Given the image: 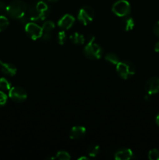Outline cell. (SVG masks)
Returning <instances> with one entry per match:
<instances>
[{
    "label": "cell",
    "instance_id": "9a60e30c",
    "mask_svg": "<svg viewBox=\"0 0 159 160\" xmlns=\"http://www.w3.org/2000/svg\"><path fill=\"white\" fill-rule=\"evenodd\" d=\"M36 6L39 12L41 14V20H45L47 17V16L49 14V9H48V6L45 2L44 1L41 0V1L36 2Z\"/></svg>",
    "mask_w": 159,
    "mask_h": 160
},
{
    "label": "cell",
    "instance_id": "52a82bcc",
    "mask_svg": "<svg viewBox=\"0 0 159 160\" xmlns=\"http://www.w3.org/2000/svg\"><path fill=\"white\" fill-rule=\"evenodd\" d=\"M25 31L26 34L33 40H37V39L41 38L43 34V30L41 27L37 25L35 23H28L25 26Z\"/></svg>",
    "mask_w": 159,
    "mask_h": 160
},
{
    "label": "cell",
    "instance_id": "3957f363",
    "mask_svg": "<svg viewBox=\"0 0 159 160\" xmlns=\"http://www.w3.org/2000/svg\"><path fill=\"white\" fill-rule=\"evenodd\" d=\"M116 71L120 78L126 80L135 73L136 68L134 64L130 61H120L116 65Z\"/></svg>",
    "mask_w": 159,
    "mask_h": 160
},
{
    "label": "cell",
    "instance_id": "ac0fdd59",
    "mask_svg": "<svg viewBox=\"0 0 159 160\" xmlns=\"http://www.w3.org/2000/svg\"><path fill=\"white\" fill-rule=\"evenodd\" d=\"M11 88V83L6 78H0V90L3 92H9Z\"/></svg>",
    "mask_w": 159,
    "mask_h": 160
},
{
    "label": "cell",
    "instance_id": "f1b7e54d",
    "mask_svg": "<svg viewBox=\"0 0 159 160\" xmlns=\"http://www.w3.org/2000/svg\"><path fill=\"white\" fill-rule=\"evenodd\" d=\"M155 122H156V123H157V126L159 127V112H158V113H157V115L156 116Z\"/></svg>",
    "mask_w": 159,
    "mask_h": 160
},
{
    "label": "cell",
    "instance_id": "d4e9b609",
    "mask_svg": "<svg viewBox=\"0 0 159 160\" xmlns=\"http://www.w3.org/2000/svg\"><path fill=\"white\" fill-rule=\"evenodd\" d=\"M7 95L5 94V92L3 91L0 90V107L2 106H4L5 105L7 102Z\"/></svg>",
    "mask_w": 159,
    "mask_h": 160
},
{
    "label": "cell",
    "instance_id": "83f0119b",
    "mask_svg": "<svg viewBox=\"0 0 159 160\" xmlns=\"http://www.w3.org/2000/svg\"><path fill=\"white\" fill-rule=\"evenodd\" d=\"M154 51L156 52H159V42H157V43L154 45Z\"/></svg>",
    "mask_w": 159,
    "mask_h": 160
},
{
    "label": "cell",
    "instance_id": "4316f807",
    "mask_svg": "<svg viewBox=\"0 0 159 160\" xmlns=\"http://www.w3.org/2000/svg\"><path fill=\"white\" fill-rule=\"evenodd\" d=\"M6 7L7 6L6 5V3L2 1H0V13L2 14L5 12L6 13Z\"/></svg>",
    "mask_w": 159,
    "mask_h": 160
},
{
    "label": "cell",
    "instance_id": "8992f818",
    "mask_svg": "<svg viewBox=\"0 0 159 160\" xmlns=\"http://www.w3.org/2000/svg\"><path fill=\"white\" fill-rule=\"evenodd\" d=\"M9 97L15 102H23L27 98V93L21 87H12L9 91Z\"/></svg>",
    "mask_w": 159,
    "mask_h": 160
},
{
    "label": "cell",
    "instance_id": "cb8c5ba5",
    "mask_svg": "<svg viewBox=\"0 0 159 160\" xmlns=\"http://www.w3.org/2000/svg\"><path fill=\"white\" fill-rule=\"evenodd\" d=\"M65 39H66L65 33L64 32V31H59L57 36L58 43H59V45H63L65 42Z\"/></svg>",
    "mask_w": 159,
    "mask_h": 160
},
{
    "label": "cell",
    "instance_id": "277c9868",
    "mask_svg": "<svg viewBox=\"0 0 159 160\" xmlns=\"http://www.w3.org/2000/svg\"><path fill=\"white\" fill-rule=\"evenodd\" d=\"M130 4L126 0H118L114 3L112 6V12L117 17H124L130 13Z\"/></svg>",
    "mask_w": 159,
    "mask_h": 160
},
{
    "label": "cell",
    "instance_id": "30bf717a",
    "mask_svg": "<svg viewBox=\"0 0 159 160\" xmlns=\"http://www.w3.org/2000/svg\"><path fill=\"white\" fill-rule=\"evenodd\" d=\"M75 19L70 14H65L64 15L60 20L58 22V25L60 28L63 30H68L72 28L73 24H74Z\"/></svg>",
    "mask_w": 159,
    "mask_h": 160
},
{
    "label": "cell",
    "instance_id": "7c38bea8",
    "mask_svg": "<svg viewBox=\"0 0 159 160\" xmlns=\"http://www.w3.org/2000/svg\"><path fill=\"white\" fill-rule=\"evenodd\" d=\"M133 157V153L129 148H120L115 153V159L117 160H129Z\"/></svg>",
    "mask_w": 159,
    "mask_h": 160
},
{
    "label": "cell",
    "instance_id": "5bb4252c",
    "mask_svg": "<svg viewBox=\"0 0 159 160\" xmlns=\"http://www.w3.org/2000/svg\"><path fill=\"white\" fill-rule=\"evenodd\" d=\"M120 28L125 31H129L132 30V28H134L133 19L130 17H128V16L124 17L123 20H121V23H120Z\"/></svg>",
    "mask_w": 159,
    "mask_h": 160
},
{
    "label": "cell",
    "instance_id": "9c48e42d",
    "mask_svg": "<svg viewBox=\"0 0 159 160\" xmlns=\"http://www.w3.org/2000/svg\"><path fill=\"white\" fill-rule=\"evenodd\" d=\"M0 70L3 74L8 77H13L17 73V67L10 62H4L0 60Z\"/></svg>",
    "mask_w": 159,
    "mask_h": 160
},
{
    "label": "cell",
    "instance_id": "6da1fadb",
    "mask_svg": "<svg viewBox=\"0 0 159 160\" xmlns=\"http://www.w3.org/2000/svg\"><path fill=\"white\" fill-rule=\"evenodd\" d=\"M27 6L22 0H13L6 7V14L13 20H19L26 14Z\"/></svg>",
    "mask_w": 159,
    "mask_h": 160
},
{
    "label": "cell",
    "instance_id": "7a4b0ae2",
    "mask_svg": "<svg viewBox=\"0 0 159 160\" xmlns=\"http://www.w3.org/2000/svg\"><path fill=\"white\" fill-rule=\"evenodd\" d=\"M94 41V37L90 36V39L87 42L86 46L84 47L83 53L87 59H91V60H96V59H99L102 57L103 49L98 44L95 43Z\"/></svg>",
    "mask_w": 159,
    "mask_h": 160
},
{
    "label": "cell",
    "instance_id": "e0dca14e",
    "mask_svg": "<svg viewBox=\"0 0 159 160\" xmlns=\"http://www.w3.org/2000/svg\"><path fill=\"white\" fill-rule=\"evenodd\" d=\"M104 59L107 62H110L111 64H113V65H117L120 62L119 57L114 52H109L106 54Z\"/></svg>",
    "mask_w": 159,
    "mask_h": 160
},
{
    "label": "cell",
    "instance_id": "7402d4cb",
    "mask_svg": "<svg viewBox=\"0 0 159 160\" xmlns=\"http://www.w3.org/2000/svg\"><path fill=\"white\" fill-rule=\"evenodd\" d=\"M55 158L59 160H70L71 157H70V154L67 152L59 151L56 154Z\"/></svg>",
    "mask_w": 159,
    "mask_h": 160
},
{
    "label": "cell",
    "instance_id": "ba28073f",
    "mask_svg": "<svg viewBox=\"0 0 159 160\" xmlns=\"http://www.w3.org/2000/svg\"><path fill=\"white\" fill-rule=\"evenodd\" d=\"M144 89L149 95H154L159 92V78L153 77L147 80L144 86Z\"/></svg>",
    "mask_w": 159,
    "mask_h": 160
},
{
    "label": "cell",
    "instance_id": "8fae6325",
    "mask_svg": "<svg viewBox=\"0 0 159 160\" xmlns=\"http://www.w3.org/2000/svg\"><path fill=\"white\" fill-rule=\"evenodd\" d=\"M26 12H27V17H29L30 20H34V21L41 20V14L37 10L36 2H32L28 6Z\"/></svg>",
    "mask_w": 159,
    "mask_h": 160
},
{
    "label": "cell",
    "instance_id": "f546056e",
    "mask_svg": "<svg viewBox=\"0 0 159 160\" xmlns=\"http://www.w3.org/2000/svg\"><path fill=\"white\" fill-rule=\"evenodd\" d=\"M89 158H87V157H86V156H83V157H80L79 159V160H81V159H88Z\"/></svg>",
    "mask_w": 159,
    "mask_h": 160
},
{
    "label": "cell",
    "instance_id": "d6986e66",
    "mask_svg": "<svg viewBox=\"0 0 159 160\" xmlns=\"http://www.w3.org/2000/svg\"><path fill=\"white\" fill-rule=\"evenodd\" d=\"M100 152L99 146L96 145H91L87 148V154L90 157H95L98 155Z\"/></svg>",
    "mask_w": 159,
    "mask_h": 160
},
{
    "label": "cell",
    "instance_id": "4fadbf2b",
    "mask_svg": "<svg viewBox=\"0 0 159 160\" xmlns=\"http://www.w3.org/2000/svg\"><path fill=\"white\" fill-rule=\"evenodd\" d=\"M86 134V128L83 126L73 127L70 132V138L71 139H80L84 137Z\"/></svg>",
    "mask_w": 159,
    "mask_h": 160
},
{
    "label": "cell",
    "instance_id": "603a6c76",
    "mask_svg": "<svg viewBox=\"0 0 159 160\" xmlns=\"http://www.w3.org/2000/svg\"><path fill=\"white\" fill-rule=\"evenodd\" d=\"M148 158L150 160H159V149L154 148L151 149L148 153Z\"/></svg>",
    "mask_w": 159,
    "mask_h": 160
},
{
    "label": "cell",
    "instance_id": "44dd1931",
    "mask_svg": "<svg viewBox=\"0 0 159 160\" xmlns=\"http://www.w3.org/2000/svg\"><path fill=\"white\" fill-rule=\"evenodd\" d=\"M9 20L6 16H0V32L5 31L9 26Z\"/></svg>",
    "mask_w": 159,
    "mask_h": 160
},
{
    "label": "cell",
    "instance_id": "2e32d148",
    "mask_svg": "<svg viewBox=\"0 0 159 160\" xmlns=\"http://www.w3.org/2000/svg\"><path fill=\"white\" fill-rule=\"evenodd\" d=\"M70 39L73 44L77 45H83L85 42V38H84V36L78 32H76L72 34V35H70Z\"/></svg>",
    "mask_w": 159,
    "mask_h": 160
},
{
    "label": "cell",
    "instance_id": "5b68a950",
    "mask_svg": "<svg viewBox=\"0 0 159 160\" xmlns=\"http://www.w3.org/2000/svg\"><path fill=\"white\" fill-rule=\"evenodd\" d=\"M94 17V10L90 6H84L80 9L78 13V20L82 24L87 25L93 20Z\"/></svg>",
    "mask_w": 159,
    "mask_h": 160
},
{
    "label": "cell",
    "instance_id": "4dcf8cb0",
    "mask_svg": "<svg viewBox=\"0 0 159 160\" xmlns=\"http://www.w3.org/2000/svg\"><path fill=\"white\" fill-rule=\"evenodd\" d=\"M59 0H48V2H58Z\"/></svg>",
    "mask_w": 159,
    "mask_h": 160
},
{
    "label": "cell",
    "instance_id": "484cf974",
    "mask_svg": "<svg viewBox=\"0 0 159 160\" xmlns=\"http://www.w3.org/2000/svg\"><path fill=\"white\" fill-rule=\"evenodd\" d=\"M153 31H154V35H155L156 37L159 38V20L154 24V28H153Z\"/></svg>",
    "mask_w": 159,
    "mask_h": 160
},
{
    "label": "cell",
    "instance_id": "ffe728a7",
    "mask_svg": "<svg viewBox=\"0 0 159 160\" xmlns=\"http://www.w3.org/2000/svg\"><path fill=\"white\" fill-rule=\"evenodd\" d=\"M55 25L51 20H48V21H45V23L42 25V30H43V32H48L51 33L53 31V29L55 28Z\"/></svg>",
    "mask_w": 159,
    "mask_h": 160
}]
</instances>
